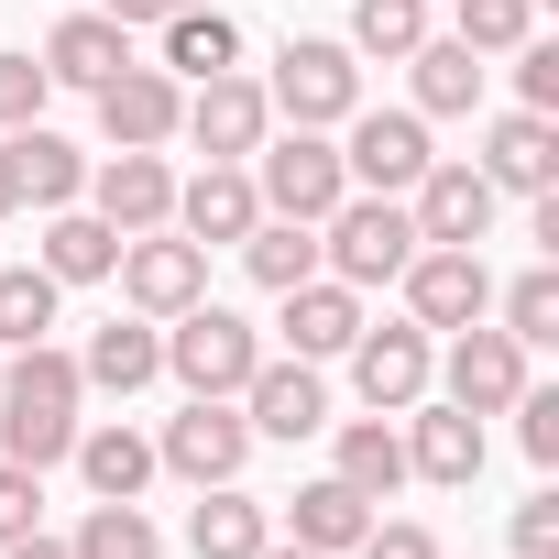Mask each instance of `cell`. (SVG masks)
<instances>
[{"mask_svg":"<svg viewBox=\"0 0 559 559\" xmlns=\"http://www.w3.org/2000/svg\"><path fill=\"white\" fill-rule=\"evenodd\" d=\"M88 406V384H78V352H56V341H23L12 352V373H0V461H23V472H56L67 450H78V417Z\"/></svg>","mask_w":559,"mask_h":559,"instance_id":"cell-1","label":"cell"},{"mask_svg":"<svg viewBox=\"0 0 559 559\" xmlns=\"http://www.w3.org/2000/svg\"><path fill=\"white\" fill-rule=\"evenodd\" d=\"M241 165H252V198H263V219H308V230H319V219L352 198V176H341V143H330V132H297V121H286V132H263Z\"/></svg>","mask_w":559,"mask_h":559,"instance_id":"cell-2","label":"cell"},{"mask_svg":"<svg viewBox=\"0 0 559 559\" xmlns=\"http://www.w3.org/2000/svg\"><path fill=\"white\" fill-rule=\"evenodd\" d=\"M406 252H417V219H406V198H373V187H352V198L319 219V274H341V286H395V274H406Z\"/></svg>","mask_w":559,"mask_h":559,"instance_id":"cell-3","label":"cell"},{"mask_svg":"<svg viewBox=\"0 0 559 559\" xmlns=\"http://www.w3.org/2000/svg\"><path fill=\"white\" fill-rule=\"evenodd\" d=\"M263 99H274V121L330 132V121H352V110H362V67H352V45H330V34H286V56H274Z\"/></svg>","mask_w":559,"mask_h":559,"instance_id":"cell-4","label":"cell"},{"mask_svg":"<svg viewBox=\"0 0 559 559\" xmlns=\"http://www.w3.org/2000/svg\"><path fill=\"white\" fill-rule=\"evenodd\" d=\"M252 362H263L252 319H230V308H209V297L165 319V373H176L187 395H241V384H252Z\"/></svg>","mask_w":559,"mask_h":559,"instance_id":"cell-5","label":"cell"},{"mask_svg":"<svg viewBox=\"0 0 559 559\" xmlns=\"http://www.w3.org/2000/svg\"><path fill=\"white\" fill-rule=\"evenodd\" d=\"M241 461H252L241 395H187L165 417V439H154V472H176V483H241Z\"/></svg>","mask_w":559,"mask_h":559,"instance_id":"cell-6","label":"cell"},{"mask_svg":"<svg viewBox=\"0 0 559 559\" xmlns=\"http://www.w3.org/2000/svg\"><path fill=\"white\" fill-rule=\"evenodd\" d=\"M395 286H406V319H417V330H472V319H493V274H483L472 241H417Z\"/></svg>","mask_w":559,"mask_h":559,"instance_id":"cell-7","label":"cell"},{"mask_svg":"<svg viewBox=\"0 0 559 559\" xmlns=\"http://www.w3.org/2000/svg\"><path fill=\"white\" fill-rule=\"evenodd\" d=\"M110 274H121L132 319H176V308H198V297H209V241H187V230H132Z\"/></svg>","mask_w":559,"mask_h":559,"instance_id":"cell-8","label":"cell"},{"mask_svg":"<svg viewBox=\"0 0 559 559\" xmlns=\"http://www.w3.org/2000/svg\"><path fill=\"white\" fill-rule=\"evenodd\" d=\"M176 132L209 154V165H241L263 132H274V99H263V78H241V67H219V78H198L187 88V110H176Z\"/></svg>","mask_w":559,"mask_h":559,"instance_id":"cell-9","label":"cell"},{"mask_svg":"<svg viewBox=\"0 0 559 559\" xmlns=\"http://www.w3.org/2000/svg\"><path fill=\"white\" fill-rule=\"evenodd\" d=\"M428 373H439V352H428L417 319H384V330L362 319V330H352V384H362L373 417H406V406L428 395Z\"/></svg>","mask_w":559,"mask_h":559,"instance_id":"cell-10","label":"cell"},{"mask_svg":"<svg viewBox=\"0 0 559 559\" xmlns=\"http://www.w3.org/2000/svg\"><path fill=\"white\" fill-rule=\"evenodd\" d=\"M428 384H450V406H472V417H504L526 395V341H504L493 319H472V330H450V362Z\"/></svg>","mask_w":559,"mask_h":559,"instance_id":"cell-11","label":"cell"},{"mask_svg":"<svg viewBox=\"0 0 559 559\" xmlns=\"http://www.w3.org/2000/svg\"><path fill=\"white\" fill-rule=\"evenodd\" d=\"M88 99H99L110 154H165V143H176V110H187V88H176L165 67H143V56H132L110 88H88Z\"/></svg>","mask_w":559,"mask_h":559,"instance_id":"cell-12","label":"cell"},{"mask_svg":"<svg viewBox=\"0 0 559 559\" xmlns=\"http://www.w3.org/2000/svg\"><path fill=\"white\" fill-rule=\"evenodd\" d=\"M341 176H352V187H373V198H406V187L428 176V121H417V110H352Z\"/></svg>","mask_w":559,"mask_h":559,"instance_id":"cell-13","label":"cell"},{"mask_svg":"<svg viewBox=\"0 0 559 559\" xmlns=\"http://www.w3.org/2000/svg\"><path fill=\"white\" fill-rule=\"evenodd\" d=\"M493 176L483 165H450V154H428V176L406 187V219H417V241H483L493 230Z\"/></svg>","mask_w":559,"mask_h":559,"instance_id":"cell-14","label":"cell"},{"mask_svg":"<svg viewBox=\"0 0 559 559\" xmlns=\"http://www.w3.org/2000/svg\"><path fill=\"white\" fill-rule=\"evenodd\" d=\"M241 417H252V439H319L330 428V384H319V362H252V384H241Z\"/></svg>","mask_w":559,"mask_h":559,"instance_id":"cell-15","label":"cell"},{"mask_svg":"<svg viewBox=\"0 0 559 559\" xmlns=\"http://www.w3.org/2000/svg\"><path fill=\"white\" fill-rule=\"evenodd\" d=\"M88 209L132 241V230H165L176 219V165L165 154H110V165H88Z\"/></svg>","mask_w":559,"mask_h":559,"instance_id":"cell-16","label":"cell"},{"mask_svg":"<svg viewBox=\"0 0 559 559\" xmlns=\"http://www.w3.org/2000/svg\"><path fill=\"white\" fill-rule=\"evenodd\" d=\"M483 176H493V198H548L559 187V121L548 110H504L483 132Z\"/></svg>","mask_w":559,"mask_h":559,"instance_id":"cell-17","label":"cell"},{"mask_svg":"<svg viewBox=\"0 0 559 559\" xmlns=\"http://www.w3.org/2000/svg\"><path fill=\"white\" fill-rule=\"evenodd\" d=\"M406 472L461 493V483L483 472V417H472V406H450V395H439V406L417 395V406H406Z\"/></svg>","mask_w":559,"mask_h":559,"instance_id":"cell-18","label":"cell"},{"mask_svg":"<svg viewBox=\"0 0 559 559\" xmlns=\"http://www.w3.org/2000/svg\"><path fill=\"white\" fill-rule=\"evenodd\" d=\"M352 330H362V286H341V274L286 286V352H297V362H341Z\"/></svg>","mask_w":559,"mask_h":559,"instance_id":"cell-19","label":"cell"},{"mask_svg":"<svg viewBox=\"0 0 559 559\" xmlns=\"http://www.w3.org/2000/svg\"><path fill=\"white\" fill-rule=\"evenodd\" d=\"M252 219H263L252 165H198V176L176 187V219H165V230H187V241H241Z\"/></svg>","mask_w":559,"mask_h":559,"instance_id":"cell-20","label":"cell"},{"mask_svg":"<svg viewBox=\"0 0 559 559\" xmlns=\"http://www.w3.org/2000/svg\"><path fill=\"white\" fill-rule=\"evenodd\" d=\"M165 373V319H110V330H88V352H78V384L88 395H143Z\"/></svg>","mask_w":559,"mask_h":559,"instance_id":"cell-21","label":"cell"},{"mask_svg":"<svg viewBox=\"0 0 559 559\" xmlns=\"http://www.w3.org/2000/svg\"><path fill=\"white\" fill-rule=\"evenodd\" d=\"M121 67H132V34H121L110 12H67V23L45 34V78H56V88H110Z\"/></svg>","mask_w":559,"mask_h":559,"instance_id":"cell-22","label":"cell"},{"mask_svg":"<svg viewBox=\"0 0 559 559\" xmlns=\"http://www.w3.org/2000/svg\"><path fill=\"white\" fill-rule=\"evenodd\" d=\"M67 461L88 472V493H99V504H143V483H154V439H143L132 417L78 428V450H67Z\"/></svg>","mask_w":559,"mask_h":559,"instance_id":"cell-23","label":"cell"},{"mask_svg":"<svg viewBox=\"0 0 559 559\" xmlns=\"http://www.w3.org/2000/svg\"><path fill=\"white\" fill-rule=\"evenodd\" d=\"M263 537H274V504H263V493L198 483V515H187V548H198V559H263Z\"/></svg>","mask_w":559,"mask_h":559,"instance_id":"cell-24","label":"cell"},{"mask_svg":"<svg viewBox=\"0 0 559 559\" xmlns=\"http://www.w3.org/2000/svg\"><path fill=\"white\" fill-rule=\"evenodd\" d=\"M154 34H165V56H154V67H165L176 88H198V78H219V67H241V23L219 12V0H209V12H165Z\"/></svg>","mask_w":559,"mask_h":559,"instance_id":"cell-25","label":"cell"},{"mask_svg":"<svg viewBox=\"0 0 559 559\" xmlns=\"http://www.w3.org/2000/svg\"><path fill=\"white\" fill-rule=\"evenodd\" d=\"M297 548H319V559H352L362 548V526H373V493H352L341 472H319V483H297Z\"/></svg>","mask_w":559,"mask_h":559,"instance_id":"cell-26","label":"cell"},{"mask_svg":"<svg viewBox=\"0 0 559 559\" xmlns=\"http://www.w3.org/2000/svg\"><path fill=\"white\" fill-rule=\"evenodd\" d=\"M406 67H417V121H461V110H483V56H472L461 34H428Z\"/></svg>","mask_w":559,"mask_h":559,"instance_id":"cell-27","label":"cell"},{"mask_svg":"<svg viewBox=\"0 0 559 559\" xmlns=\"http://www.w3.org/2000/svg\"><path fill=\"white\" fill-rule=\"evenodd\" d=\"M230 252H241V274H252L263 297H286V286H308V274H319V230H308V219H252Z\"/></svg>","mask_w":559,"mask_h":559,"instance_id":"cell-28","label":"cell"},{"mask_svg":"<svg viewBox=\"0 0 559 559\" xmlns=\"http://www.w3.org/2000/svg\"><path fill=\"white\" fill-rule=\"evenodd\" d=\"M12 154H23V209H78V198H88V154H78L67 132L23 121V132H12Z\"/></svg>","mask_w":559,"mask_h":559,"instance_id":"cell-29","label":"cell"},{"mask_svg":"<svg viewBox=\"0 0 559 559\" xmlns=\"http://www.w3.org/2000/svg\"><path fill=\"white\" fill-rule=\"evenodd\" d=\"M110 263H121V230L99 209H56L45 219V274H56V286H99Z\"/></svg>","mask_w":559,"mask_h":559,"instance_id":"cell-30","label":"cell"},{"mask_svg":"<svg viewBox=\"0 0 559 559\" xmlns=\"http://www.w3.org/2000/svg\"><path fill=\"white\" fill-rule=\"evenodd\" d=\"M330 472H341L352 493H373V504H384V493L406 483V428H395V417H352V428H341V461H330Z\"/></svg>","mask_w":559,"mask_h":559,"instance_id":"cell-31","label":"cell"},{"mask_svg":"<svg viewBox=\"0 0 559 559\" xmlns=\"http://www.w3.org/2000/svg\"><path fill=\"white\" fill-rule=\"evenodd\" d=\"M493 330H504V341H526V352H537V341H559V263H526L515 286H493Z\"/></svg>","mask_w":559,"mask_h":559,"instance_id":"cell-32","label":"cell"},{"mask_svg":"<svg viewBox=\"0 0 559 559\" xmlns=\"http://www.w3.org/2000/svg\"><path fill=\"white\" fill-rule=\"evenodd\" d=\"M56 274L45 263H0V352H23V341H45L56 330Z\"/></svg>","mask_w":559,"mask_h":559,"instance_id":"cell-33","label":"cell"},{"mask_svg":"<svg viewBox=\"0 0 559 559\" xmlns=\"http://www.w3.org/2000/svg\"><path fill=\"white\" fill-rule=\"evenodd\" d=\"M417 45H428V0H352V56L406 67Z\"/></svg>","mask_w":559,"mask_h":559,"instance_id":"cell-34","label":"cell"},{"mask_svg":"<svg viewBox=\"0 0 559 559\" xmlns=\"http://www.w3.org/2000/svg\"><path fill=\"white\" fill-rule=\"evenodd\" d=\"M67 559H165V537H154L143 504H88V526L67 537Z\"/></svg>","mask_w":559,"mask_h":559,"instance_id":"cell-35","label":"cell"},{"mask_svg":"<svg viewBox=\"0 0 559 559\" xmlns=\"http://www.w3.org/2000/svg\"><path fill=\"white\" fill-rule=\"evenodd\" d=\"M450 34H461L472 56H515V45L537 34V0H461V12H450Z\"/></svg>","mask_w":559,"mask_h":559,"instance_id":"cell-36","label":"cell"},{"mask_svg":"<svg viewBox=\"0 0 559 559\" xmlns=\"http://www.w3.org/2000/svg\"><path fill=\"white\" fill-rule=\"evenodd\" d=\"M45 56H0V132H23V121H45Z\"/></svg>","mask_w":559,"mask_h":559,"instance_id":"cell-37","label":"cell"},{"mask_svg":"<svg viewBox=\"0 0 559 559\" xmlns=\"http://www.w3.org/2000/svg\"><path fill=\"white\" fill-rule=\"evenodd\" d=\"M504 417H515V439H526V461H559V395H548L537 373H526V395H515Z\"/></svg>","mask_w":559,"mask_h":559,"instance_id":"cell-38","label":"cell"},{"mask_svg":"<svg viewBox=\"0 0 559 559\" xmlns=\"http://www.w3.org/2000/svg\"><path fill=\"white\" fill-rule=\"evenodd\" d=\"M515 99L526 110H559V45H537V34L515 45Z\"/></svg>","mask_w":559,"mask_h":559,"instance_id":"cell-39","label":"cell"},{"mask_svg":"<svg viewBox=\"0 0 559 559\" xmlns=\"http://www.w3.org/2000/svg\"><path fill=\"white\" fill-rule=\"evenodd\" d=\"M34 504H45V472L0 461V537H34Z\"/></svg>","mask_w":559,"mask_h":559,"instance_id":"cell-40","label":"cell"},{"mask_svg":"<svg viewBox=\"0 0 559 559\" xmlns=\"http://www.w3.org/2000/svg\"><path fill=\"white\" fill-rule=\"evenodd\" d=\"M515 559H559V493H526L515 504Z\"/></svg>","mask_w":559,"mask_h":559,"instance_id":"cell-41","label":"cell"},{"mask_svg":"<svg viewBox=\"0 0 559 559\" xmlns=\"http://www.w3.org/2000/svg\"><path fill=\"white\" fill-rule=\"evenodd\" d=\"M352 559H439V537H428V526H406V515H395V526H384V515H373V526H362V548H352Z\"/></svg>","mask_w":559,"mask_h":559,"instance_id":"cell-42","label":"cell"},{"mask_svg":"<svg viewBox=\"0 0 559 559\" xmlns=\"http://www.w3.org/2000/svg\"><path fill=\"white\" fill-rule=\"evenodd\" d=\"M23 209V154H12V132H0V219Z\"/></svg>","mask_w":559,"mask_h":559,"instance_id":"cell-43","label":"cell"},{"mask_svg":"<svg viewBox=\"0 0 559 559\" xmlns=\"http://www.w3.org/2000/svg\"><path fill=\"white\" fill-rule=\"evenodd\" d=\"M0 559H67V537H45V526L34 537H0Z\"/></svg>","mask_w":559,"mask_h":559,"instance_id":"cell-44","label":"cell"},{"mask_svg":"<svg viewBox=\"0 0 559 559\" xmlns=\"http://www.w3.org/2000/svg\"><path fill=\"white\" fill-rule=\"evenodd\" d=\"M99 12H110V23L132 34V23H165V0H99Z\"/></svg>","mask_w":559,"mask_h":559,"instance_id":"cell-45","label":"cell"},{"mask_svg":"<svg viewBox=\"0 0 559 559\" xmlns=\"http://www.w3.org/2000/svg\"><path fill=\"white\" fill-rule=\"evenodd\" d=\"M263 559H319V548H297V537H263Z\"/></svg>","mask_w":559,"mask_h":559,"instance_id":"cell-46","label":"cell"},{"mask_svg":"<svg viewBox=\"0 0 559 559\" xmlns=\"http://www.w3.org/2000/svg\"><path fill=\"white\" fill-rule=\"evenodd\" d=\"M165 12H209V0H165Z\"/></svg>","mask_w":559,"mask_h":559,"instance_id":"cell-47","label":"cell"}]
</instances>
